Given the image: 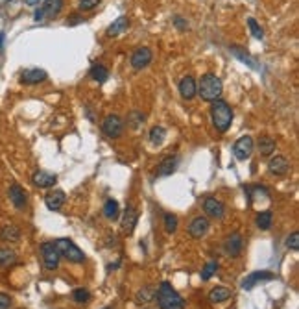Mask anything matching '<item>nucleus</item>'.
I'll return each instance as SVG.
<instances>
[{
  "label": "nucleus",
  "mask_w": 299,
  "mask_h": 309,
  "mask_svg": "<svg viewBox=\"0 0 299 309\" xmlns=\"http://www.w3.org/2000/svg\"><path fill=\"white\" fill-rule=\"evenodd\" d=\"M155 298H157L159 309H185V300L179 292L175 291L170 281H161L155 289Z\"/></svg>",
  "instance_id": "nucleus-1"
},
{
  "label": "nucleus",
  "mask_w": 299,
  "mask_h": 309,
  "mask_svg": "<svg viewBox=\"0 0 299 309\" xmlns=\"http://www.w3.org/2000/svg\"><path fill=\"white\" fill-rule=\"evenodd\" d=\"M222 91H224V86H222V80L213 72H207L200 78V84H197V95L202 100L205 102H215L222 97Z\"/></svg>",
  "instance_id": "nucleus-2"
},
{
  "label": "nucleus",
  "mask_w": 299,
  "mask_h": 309,
  "mask_svg": "<svg viewBox=\"0 0 299 309\" xmlns=\"http://www.w3.org/2000/svg\"><path fill=\"white\" fill-rule=\"evenodd\" d=\"M211 119H213V124L218 132L226 133L229 130L233 122V109L231 106L226 102V100H215V102H211Z\"/></svg>",
  "instance_id": "nucleus-3"
},
{
  "label": "nucleus",
  "mask_w": 299,
  "mask_h": 309,
  "mask_svg": "<svg viewBox=\"0 0 299 309\" xmlns=\"http://www.w3.org/2000/svg\"><path fill=\"white\" fill-rule=\"evenodd\" d=\"M54 245H56L59 256H61L63 259H67L68 263H74V265L85 263L87 256H85V254L81 252V250H79L78 246L74 245L70 239H65V237H61V239L54 241Z\"/></svg>",
  "instance_id": "nucleus-4"
},
{
  "label": "nucleus",
  "mask_w": 299,
  "mask_h": 309,
  "mask_svg": "<svg viewBox=\"0 0 299 309\" xmlns=\"http://www.w3.org/2000/svg\"><path fill=\"white\" fill-rule=\"evenodd\" d=\"M102 132L106 137L117 139L124 132V120L120 119L119 115H108L102 122Z\"/></svg>",
  "instance_id": "nucleus-5"
},
{
  "label": "nucleus",
  "mask_w": 299,
  "mask_h": 309,
  "mask_svg": "<svg viewBox=\"0 0 299 309\" xmlns=\"http://www.w3.org/2000/svg\"><path fill=\"white\" fill-rule=\"evenodd\" d=\"M41 254H43V265L46 270H56L61 263V256L57 252L54 243H43L41 245Z\"/></svg>",
  "instance_id": "nucleus-6"
},
{
  "label": "nucleus",
  "mask_w": 299,
  "mask_h": 309,
  "mask_svg": "<svg viewBox=\"0 0 299 309\" xmlns=\"http://www.w3.org/2000/svg\"><path fill=\"white\" fill-rule=\"evenodd\" d=\"M63 10V0H45V4L43 8H39L37 12H35V21L41 23V21H45V19H56Z\"/></svg>",
  "instance_id": "nucleus-7"
},
{
  "label": "nucleus",
  "mask_w": 299,
  "mask_h": 309,
  "mask_svg": "<svg viewBox=\"0 0 299 309\" xmlns=\"http://www.w3.org/2000/svg\"><path fill=\"white\" fill-rule=\"evenodd\" d=\"M253 139L249 137V135H244V137L237 139V143H235V146H233V154H235V158H237L238 161H246L249 160V156L253 154Z\"/></svg>",
  "instance_id": "nucleus-8"
},
{
  "label": "nucleus",
  "mask_w": 299,
  "mask_h": 309,
  "mask_svg": "<svg viewBox=\"0 0 299 309\" xmlns=\"http://www.w3.org/2000/svg\"><path fill=\"white\" fill-rule=\"evenodd\" d=\"M209 229H211L209 218L196 217V218H192V222L188 224L186 231H188V235H190L192 239H202V237H205V235L209 234Z\"/></svg>",
  "instance_id": "nucleus-9"
},
{
  "label": "nucleus",
  "mask_w": 299,
  "mask_h": 309,
  "mask_svg": "<svg viewBox=\"0 0 299 309\" xmlns=\"http://www.w3.org/2000/svg\"><path fill=\"white\" fill-rule=\"evenodd\" d=\"M270 280H273V274H271L270 270H257V272H251V274L246 276L242 280V283H240V287H242L244 291H251L255 285Z\"/></svg>",
  "instance_id": "nucleus-10"
},
{
  "label": "nucleus",
  "mask_w": 299,
  "mask_h": 309,
  "mask_svg": "<svg viewBox=\"0 0 299 309\" xmlns=\"http://www.w3.org/2000/svg\"><path fill=\"white\" fill-rule=\"evenodd\" d=\"M204 209H205V215H209L211 218H216V220H222L224 215H226V206L218 198H215V196H207L205 198Z\"/></svg>",
  "instance_id": "nucleus-11"
},
{
  "label": "nucleus",
  "mask_w": 299,
  "mask_h": 309,
  "mask_svg": "<svg viewBox=\"0 0 299 309\" xmlns=\"http://www.w3.org/2000/svg\"><path fill=\"white\" fill-rule=\"evenodd\" d=\"M152 59H153V54L150 48H146V46L137 48V50L131 54V67L135 70H141L152 63Z\"/></svg>",
  "instance_id": "nucleus-12"
},
{
  "label": "nucleus",
  "mask_w": 299,
  "mask_h": 309,
  "mask_svg": "<svg viewBox=\"0 0 299 309\" xmlns=\"http://www.w3.org/2000/svg\"><path fill=\"white\" fill-rule=\"evenodd\" d=\"M242 248H244V241H242V235L240 234H231L224 241V250H226L227 256H231V258H238L240 254H242Z\"/></svg>",
  "instance_id": "nucleus-13"
},
{
  "label": "nucleus",
  "mask_w": 299,
  "mask_h": 309,
  "mask_svg": "<svg viewBox=\"0 0 299 309\" xmlns=\"http://www.w3.org/2000/svg\"><path fill=\"white\" fill-rule=\"evenodd\" d=\"M137 220H139V211H137L133 206H126L124 215L120 218V226L124 229V234H128V235L133 234V229H135V226H137Z\"/></svg>",
  "instance_id": "nucleus-14"
},
{
  "label": "nucleus",
  "mask_w": 299,
  "mask_h": 309,
  "mask_svg": "<svg viewBox=\"0 0 299 309\" xmlns=\"http://www.w3.org/2000/svg\"><path fill=\"white\" fill-rule=\"evenodd\" d=\"M56 182H57L56 174L46 172V171H37V172H34V176H32V183H34L35 187H39V189H50V187L56 185Z\"/></svg>",
  "instance_id": "nucleus-15"
},
{
  "label": "nucleus",
  "mask_w": 299,
  "mask_h": 309,
  "mask_svg": "<svg viewBox=\"0 0 299 309\" xmlns=\"http://www.w3.org/2000/svg\"><path fill=\"white\" fill-rule=\"evenodd\" d=\"M65 200H67V195L59 189L50 191V193H46V196H45V204L50 211H59L63 207V204H65Z\"/></svg>",
  "instance_id": "nucleus-16"
},
{
  "label": "nucleus",
  "mask_w": 299,
  "mask_h": 309,
  "mask_svg": "<svg viewBox=\"0 0 299 309\" xmlns=\"http://www.w3.org/2000/svg\"><path fill=\"white\" fill-rule=\"evenodd\" d=\"M268 169L273 176H284L288 171H290V163L284 156H273L270 161H268Z\"/></svg>",
  "instance_id": "nucleus-17"
},
{
  "label": "nucleus",
  "mask_w": 299,
  "mask_h": 309,
  "mask_svg": "<svg viewBox=\"0 0 299 309\" xmlns=\"http://www.w3.org/2000/svg\"><path fill=\"white\" fill-rule=\"evenodd\" d=\"M10 200H12V204L17 209H23L28 204V195H26V191L19 183H13L12 187H10Z\"/></svg>",
  "instance_id": "nucleus-18"
},
{
  "label": "nucleus",
  "mask_w": 299,
  "mask_h": 309,
  "mask_svg": "<svg viewBox=\"0 0 299 309\" xmlns=\"http://www.w3.org/2000/svg\"><path fill=\"white\" fill-rule=\"evenodd\" d=\"M46 80V72L43 69H26L21 74V82L26 86H37L41 82Z\"/></svg>",
  "instance_id": "nucleus-19"
},
{
  "label": "nucleus",
  "mask_w": 299,
  "mask_h": 309,
  "mask_svg": "<svg viewBox=\"0 0 299 309\" xmlns=\"http://www.w3.org/2000/svg\"><path fill=\"white\" fill-rule=\"evenodd\" d=\"M196 91H197V84L192 76H185L179 82V95L185 100H192V98L196 97Z\"/></svg>",
  "instance_id": "nucleus-20"
},
{
  "label": "nucleus",
  "mask_w": 299,
  "mask_h": 309,
  "mask_svg": "<svg viewBox=\"0 0 299 309\" xmlns=\"http://www.w3.org/2000/svg\"><path fill=\"white\" fill-rule=\"evenodd\" d=\"M175 167H177V156L175 154H168L166 158H164L161 163L157 165V176H170L172 172L175 171Z\"/></svg>",
  "instance_id": "nucleus-21"
},
{
  "label": "nucleus",
  "mask_w": 299,
  "mask_h": 309,
  "mask_svg": "<svg viewBox=\"0 0 299 309\" xmlns=\"http://www.w3.org/2000/svg\"><path fill=\"white\" fill-rule=\"evenodd\" d=\"M153 298H155V287L144 285V287H141V289L137 291L135 303H137V305H146V303L152 302Z\"/></svg>",
  "instance_id": "nucleus-22"
},
{
  "label": "nucleus",
  "mask_w": 299,
  "mask_h": 309,
  "mask_svg": "<svg viewBox=\"0 0 299 309\" xmlns=\"http://www.w3.org/2000/svg\"><path fill=\"white\" fill-rule=\"evenodd\" d=\"M229 298H231V289H227V287H224V285L213 287L209 291V302H213V303L226 302Z\"/></svg>",
  "instance_id": "nucleus-23"
},
{
  "label": "nucleus",
  "mask_w": 299,
  "mask_h": 309,
  "mask_svg": "<svg viewBox=\"0 0 299 309\" xmlns=\"http://www.w3.org/2000/svg\"><path fill=\"white\" fill-rule=\"evenodd\" d=\"M128 26H130V21H128V17L122 15V17H119L117 21H113V24L106 30V35H108V37H117V35H120L122 32H126Z\"/></svg>",
  "instance_id": "nucleus-24"
},
{
  "label": "nucleus",
  "mask_w": 299,
  "mask_h": 309,
  "mask_svg": "<svg viewBox=\"0 0 299 309\" xmlns=\"http://www.w3.org/2000/svg\"><path fill=\"white\" fill-rule=\"evenodd\" d=\"M0 239L4 241V243H17L21 239V229L17 226H2L0 228Z\"/></svg>",
  "instance_id": "nucleus-25"
},
{
  "label": "nucleus",
  "mask_w": 299,
  "mask_h": 309,
  "mask_svg": "<svg viewBox=\"0 0 299 309\" xmlns=\"http://www.w3.org/2000/svg\"><path fill=\"white\" fill-rule=\"evenodd\" d=\"M104 215L108 220H117L120 217V207H119V202L115 200V198H108L106 204H104Z\"/></svg>",
  "instance_id": "nucleus-26"
},
{
  "label": "nucleus",
  "mask_w": 299,
  "mask_h": 309,
  "mask_svg": "<svg viewBox=\"0 0 299 309\" xmlns=\"http://www.w3.org/2000/svg\"><path fill=\"white\" fill-rule=\"evenodd\" d=\"M17 263V254L12 248H0V269H6Z\"/></svg>",
  "instance_id": "nucleus-27"
},
{
  "label": "nucleus",
  "mask_w": 299,
  "mask_h": 309,
  "mask_svg": "<svg viewBox=\"0 0 299 309\" xmlns=\"http://www.w3.org/2000/svg\"><path fill=\"white\" fill-rule=\"evenodd\" d=\"M89 76H90V78H92L94 82H98V84H104V82H108V78H109V70L106 69L104 65L94 63L92 67H90Z\"/></svg>",
  "instance_id": "nucleus-28"
},
{
  "label": "nucleus",
  "mask_w": 299,
  "mask_h": 309,
  "mask_svg": "<svg viewBox=\"0 0 299 309\" xmlns=\"http://www.w3.org/2000/svg\"><path fill=\"white\" fill-rule=\"evenodd\" d=\"M259 152L260 156H271L273 152H275V141L271 137H268V135H264V137L259 139Z\"/></svg>",
  "instance_id": "nucleus-29"
},
{
  "label": "nucleus",
  "mask_w": 299,
  "mask_h": 309,
  "mask_svg": "<svg viewBox=\"0 0 299 309\" xmlns=\"http://www.w3.org/2000/svg\"><path fill=\"white\" fill-rule=\"evenodd\" d=\"M164 139H166V130L163 126H153L150 130V141H152V144L159 146V144L164 143Z\"/></svg>",
  "instance_id": "nucleus-30"
},
{
  "label": "nucleus",
  "mask_w": 299,
  "mask_h": 309,
  "mask_svg": "<svg viewBox=\"0 0 299 309\" xmlns=\"http://www.w3.org/2000/svg\"><path fill=\"white\" fill-rule=\"evenodd\" d=\"M231 52H233V56H237L238 59H240V61H244V63H248L249 67H251V69H257V63H255V59H251L248 52L242 50L240 46H235V45H233V46H231Z\"/></svg>",
  "instance_id": "nucleus-31"
},
{
  "label": "nucleus",
  "mask_w": 299,
  "mask_h": 309,
  "mask_svg": "<svg viewBox=\"0 0 299 309\" xmlns=\"http://www.w3.org/2000/svg\"><path fill=\"white\" fill-rule=\"evenodd\" d=\"M72 300L76 303H87L90 300V292L87 287H78L72 291Z\"/></svg>",
  "instance_id": "nucleus-32"
},
{
  "label": "nucleus",
  "mask_w": 299,
  "mask_h": 309,
  "mask_svg": "<svg viewBox=\"0 0 299 309\" xmlns=\"http://www.w3.org/2000/svg\"><path fill=\"white\" fill-rule=\"evenodd\" d=\"M271 220H273L271 211H260L259 215H257V226H259L260 229H264V231L271 228Z\"/></svg>",
  "instance_id": "nucleus-33"
},
{
  "label": "nucleus",
  "mask_w": 299,
  "mask_h": 309,
  "mask_svg": "<svg viewBox=\"0 0 299 309\" xmlns=\"http://www.w3.org/2000/svg\"><path fill=\"white\" fill-rule=\"evenodd\" d=\"M216 270H218V261L216 259H213V261H207L205 263V267H204V270H202V280L204 281H209L213 276L216 274Z\"/></svg>",
  "instance_id": "nucleus-34"
},
{
  "label": "nucleus",
  "mask_w": 299,
  "mask_h": 309,
  "mask_svg": "<svg viewBox=\"0 0 299 309\" xmlns=\"http://www.w3.org/2000/svg\"><path fill=\"white\" fill-rule=\"evenodd\" d=\"M179 226V220L174 213H164V229L166 234H175V229Z\"/></svg>",
  "instance_id": "nucleus-35"
},
{
  "label": "nucleus",
  "mask_w": 299,
  "mask_h": 309,
  "mask_svg": "<svg viewBox=\"0 0 299 309\" xmlns=\"http://www.w3.org/2000/svg\"><path fill=\"white\" fill-rule=\"evenodd\" d=\"M142 122H144V113L142 111H131L130 115H128V124H130L133 130H137L139 126H142Z\"/></svg>",
  "instance_id": "nucleus-36"
},
{
  "label": "nucleus",
  "mask_w": 299,
  "mask_h": 309,
  "mask_svg": "<svg viewBox=\"0 0 299 309\" xmlns=\"http://www.w3.org/2000/svg\"><path fill=\"white\" fill-rule=\"evenodd\" d=\"M248 28H249V32H251V35H253L255 39H262V37H264V30L260 28L259 26V23H257V21H255L253 17H249L248 19Z\"/></svg>",
  "instance_id": "nucleus-37"
},
{
  "label": "nucleus",
  "mask_w": 299,
  "mask_h": 309,
  "mask_svg": "<svg viewBox=\"0 0 299 309\" xmlns=\"http://www.w3.org/2000/svg\"><path fill=\"white\" fill-rule=\"evenodd\" d=\"M286 248L288 250H293L297 252L299 250V231H293L286 237Z\"/></svg>",
  "instance_id": "nucleus-38"
},
{
  "label": "nucleus",
  "mask_w": 299,
  "mask_h": 309,
  "mask_svg": "<svg viewBox=\"0 0 299 309\" xmlns=\"http://www.w3.org/2000/svg\"><path fill=\"white\" fill-rule=\"evenodd\" d=\"M100 2H102V0H79V10H81V12H90V10H94Z\"/></svg>",
  "instance_id": "nucleus-39"
},
{
  "label": "nucleus",
  "mask_w": 299,
  "mask_h": 309,
  "mask_svg": "<svg viewBox=\"0 0 299 309\" xmlns=\"http://www.w3.org/2000/svg\"><path fill=\"white\" fill-rule=\"evenodd\" d=\"M174 26L177 30H181V32H185V30H188V23H186L185 19L181 17V15H175L174 17Z\"/></svg>",
  "instance_id": "nucleus-40"
},
{
  "label": "nucleus",
  "mask_w": 299,
  "mask_h": 309,
  "mask_svg": "<svg viewBox=\"0 0 299 309\" xmlns=\"http://www.w3.org/2000/svg\"><path fill=\"white\" fill-rule=\"evenodd\" d=\"M12 307V298L4 294V292H0V309H10Z\"/></svg>",
  "instance_id": "nucleus-41"
},
{
  "label": "nucleus",
  "mask_w": 299,
  "mask_h": 309,
  "mask_svg": "<svg viewBox=\"0 0 299 309\" xmlns=\"http://www.w3.org/2000/svg\"><path fill=\"white\" fill-rule=\"evenodd\" d=\"M85 23L83 17H79V15H70L67 17V26H78V24Z\"/></svg>",
  "instance_id": "nucleus-42"
},
{
  "label": "nucleus",
  "mask_w": 299,
  "mask_h": 309,
  "mask_svg": "<svg viewBox=\"0 0 299 309\" xmlns=\"http://www.w3.org/2000/svg\"><path fill=\"white\" fill-rule=\"evenodd\" d=\"M24 2H26L28 6H37V4H39L41 0H24Z\"/></svg>",
  "instance_id": "nucleus-43"
},
{
  "label": "nucleus",
  "mask_w": 299,
  "mask_h": 309,
  "mask_svg": "<svg viewBox=\"0 0 299 309\" xmlns=\"http://www.w3.org/2000/svg\"><path fill=\"white\" fill-rule=\"evenodd\" d=\"M4 37H6V35H4V32H2V34H0V48H2V45H4Z\"/></svg>",
  "instance_id": "nucleus-44"
},
{
  "label": "nucleus",
  "mask_w": 299,
  "mask_h": 309,
  "mask_svg": "<svg viewBox=\"0 0 299 309\" xmlns=\"http://www.w3.org/2000/svg\"><path fill=\"white\" fill-rule=\"evenodd\" d=\"M104 309H113V307H111V305H108V307H104Z\"/></svg>",
  "instance_id": "nucleus-45"
}]
</instances>
